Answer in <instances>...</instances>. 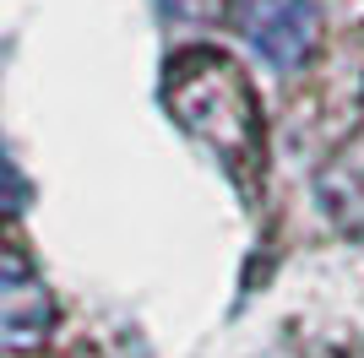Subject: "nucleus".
Returning <instances> with one entry per match:
<instances>
[{"label":"nucleus","instance_id":"1","mask_svg":"<svg viewBox=\"0 0 364 358\" xmlns=\"http://www.w3.org/2000/svg\"><path fill=\"white\" fill-rule=\"evenodd\" d=\"M164 104L180 119V131H191L201 147H213L234 174L256 179L261 158H267V119H261L256 87L245 82V71L218 49H185L168 60L164 76Z\"/></svg>","mask_w":364,"mask_h":358},{"label":"nucleus","instance_id":"2","mask_svg":"<svg viewBox=\"0 0 364 358\" xmlns=\"http://www.w3.org/2000/svg\"><path fill=\"white\" fill-rule=\"evenodd\" d=\"M228 16L272 71H299L316 55L321 11L316 0H228Z\"/></svg>","mask_w":364,"mask_h":358},{"label":"nucleus","instance_id":"3","mask_svg":"<svg viewBox=\"0 0 364 358\" xmlns=\"http://www.w3.org/2000/svg\"><path fill=\"white\" fill-rule=\"evenodd\" d=\"M55 331V293L22 250L0 244V353H33Z\"/></svg>","mask_w":364,"mask_h":358},{"label":"nucleus","instance_id":"4","mask_svg":"<svg viewBox=\"0 0 364 358\" xmlns=\"http://www.w3.org/2000/svg\"><path fill=\"white\" fill-rule=\"evenodd\" d=\"M28 201V179L16 174V163L6 158V147H0V212H16Z\"/></svg>","mask_w":364,"mask_h":358},{"label":"nucleus","instance_id":"5","mask_svg":"<svg viewBox=\"0 0 364 358\" xmlns=\"http://www.w3.org/2000/svg\"><path fill=\"white\" fill-rule=\"evenodd\" d=\"M174 11H201V0H168Z\"/></svg>","mask_w":364,"mask_h":358}]
</instances>
